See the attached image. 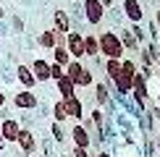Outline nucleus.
I'll use <instances>...</instances> for the list:
<instances>
[{
  "instance_id": "obj_24",
  "label": "nucleus",
  "mask_w": 160,
  "mask_h": 157,
  "mask_svg": "<svg viewBox=\"0 0 160 157\" xmlns=\"http://www.w3.org/2000/svg\"><path fill=\"white\" fill-rule=\"evenodd\" d=\"M66 76V68H63V65H58V63H52L50 65V78H52V81H58V78H63Z\"/></svg>"
},
{
  "instance_id": "obj_4",
  "label": "nucleus",
  "mask_w": 160,
  "mask_h": 157,
  "mask_svg": "<svg viewBox=\"0 0 160 157\" xmlns=\"http://www.w3.org/2000/svg\"><path fill=\"white\" fill-rule=\"evenodd\" d=\"M82 8H84L87 21H89L92 26H100V21L105 18V5L100 3V0H84V3H82Z\"/></svg>"
},
{
  "instance_id": "obj_28",
  "label": "nucleus",
  "mask_w": 160,
  "mask_h": 157,
  "mask_svg": "<svg viewBox=\"0 0 160 157\" xmlns=\"http://www.w3.org/2000/svg\"><path fill=\"white\" fill-rule=\"evenodd\" d=\"M52 136H55V139H58V141H61V139H63V131H61V126H58V123H55V126H52Z\"/></svg>"
},
{
  "instance_id": "obj_33",
  "label": "nucleus",
  "mask_w": 160,
  "mask_h": 157,
  "mask_svg": "<svg viewBox=\"0 0 160 157\" xmlns=\"http://www.w3.org/2000/svg\"><path fill=\"white\" fill-rule=\"evenodd\" d=\"M158 107H160V89H158Z\"/></svg>"
},
{
  "instance_id": "obj_18",
  "label": "nucleus",
  "mask_w": 160,
  "mask_h": 157,
  "mask_svg": "<svg viewBox=\"0 0 160 157\" xmlns=\"http://www.w3.org/2000/svg\"><path fill=\"white\" fill-rule=\"evenodd\" d=\"M84 52H87V58H97L100 55V42H97L95 34H84Z\"/></svg>"
},
{
  "instance_id": "obj_9",
  "label": "nucleus",
  "mask_w": 160,
  "mask_h": 157,
  "mask_svg": "<svg viewBox=\"0 0 160 157\" xmlns=\"http://www.w3.org/2000/svg\"><path fill=\"white\" fill-rule=\"evenodd\" d=\"M71 139H74V147L87 149V147H89V141H92V136H89V131H87L82 123H76V126L71 128Z\"/></svg>"
},
{
  "instance_id": "obj_16",
  "label": "nucleus",
  "mask_w": 160,
  "mask_h": 157,
  "mask_svg": "<svg viewBox=\"0 0 160 157\" xmlns=\"http://www.w3.org/2000/svg\"><path fill=\"white\" fill-rule=\"evenodd\" d=\"M113 84H116V89H118V94H126V92H131L134 89V76L131 74H118L116 78H113Z\"/></svg>"
},
{
  "instance_id": "obj_5",
  "label": "nucleus",
  "mask_w": 160,
  "mask_h": 157,
  "mask_svg": "<svg viewBox=\"0 0 160 157\" xmlns=\"http://www.w3.org/2000/svg\"><path fill=\"white\" fill-rule=\"evenodd\" d=\"M37 105H39V100H37V94L32 89H21V92L13 94V107H18V110H32Z\"/></svg>"
},
{
  "instance_id": "obj_29",
  "label": "nucleus",
  "mask_w": 160,
  "mask_h": 157,
  "mask_svg": "<svg viewBox=\"0 0 160 157\" xmlns=\"http://www.w3.org/2000/svg\"><path fill=\"white\" fill-rule=\"evenodd\" d=\"M92 157H110L108 152H97V155H92Z\"/></svg>"
},
{
  "instance_id": "obj_34",
  "label": "nucleus",
  "mask_w": 160,
  "mask_h": 157,
  "mask_svg": "<svg viewBox=\"0 0 160 157\" xmlns=\"http://www.w3.org/2000/svg\"><path fill=\"white\" fill-rule=\"evenodd\" d=\"M3 141H5V139H3V131H0V144H3Z\"/></svg>"
},
{
  "instance_id": "obj_15",
  "label": "nucleus",
  "mask_w": 160,
  "mask_h": 157,
  "mask_svg": "<svg viewBox=\"0 0 160 157\" xmlns=\"http://www.w3.org/2000/svg\"><path fill=\"white\" fill-rule=\"evenodd\" d=\"M37 45H39V47H45V50H55L58 47V31L55 29L42 31V34L37 37Z\"/></svg>"
},
{
  "instance_id": "obj_20",
  "label": "nucleus",
  "mask_w": 160,
  "mask_h": 157,
  "mask_svg": "<svg viewBox=\"0 0 160 157\" xmlns=\"http://www.w3.org/2000/svg\"><path fill=\"white\" fill-rule=\"evenodd\" d=\"M118 37H121V42H123V50H139V42H137V37H131L126 29H121V34H118Z\"/></svg>"
},
{
  "instance_id": "obj_37",
  "label": "nucleus",
  "mask_w": 160,
  "mask_h": 157,
  "mask_svg": "<svg viewBox=\"0 0 160 157\" xmlns=\"http://www.w3.org/2000/svg\"><path fill=\"white\" fill-rule=\"evenodd\" d=\"M39 157H45V155H39Z\"/></svg>"
},
{
  "instance_id": "obj_13",
  "label": "nucleus",
  "mask_w": 160,
  "mask_h": 157,
  "mask_svg": "<svg viewBox=\"0 0 160 157\" xmlns=\"http://www.w3.org/2000/svg\"><path fill=\"white\" fill-rule=\"evenodd\" d=\"M52 24H55L58 34H68V31H71V18H68L66 11H55V13H52Z\"/></svg>"
},
{
  "instance_id": "obj_32",
  "label": "nucleus",
  "mask_w": 160,
  "mask_h": 157,
  "mask_svg": "<svg viewBox=\"0 0 160 157\" xmlns=\"http://www.w3.org/2000/svg\"><path fill=\"white\" fill-rule=\"evenodd\" d=\"M158 152H160V134H158Z\"/></svg>"
},
{
  "instance_id": "obj_1",
  "label": "nucleus",
  "mask_w": 160,
  "mask_h": 157,
  "mask_svg": "<svg viewBox=\"0 0 160 157\" xmlns=\"http://www.w3.org/2000/svg\"><path fill=\"white\" fill-rule=\"evenodd\" d=\"M97 42H100V52L105 55V60H123L126 50H123V42L116 31H102L97 37Z\"/></svg>"
},
{
  "instance_id": "obj_23",
  "label": "nucleus",
  "mask_w": 160,
  "mask_h": 157,
  "mask_svg": "<svg viewBox=\"0 0 160 157\" xmlns=\"http://www.w3.org/2000/svg\"><path fill=\"white\" fill-rule=\"evenodd\" d=\"M121 71H123V74L137 76V63H134V60H129V58H123V60H121Z\"/></svg>"
},
{
  "instance_id": "obj_14",
  "label": "nucleus",
  "mask_w": 160,
  "mask_h": 157,
  "mask_svg": "<svg viewBox=\"0 0 160 157\" xmlns=\"http://www.w3.org/2000/svg\"><path fill=\"white\" fill-rule=\"evenodd\" d=\"M66 105V113H68V118H76V121H82V115H84V105L79 97H68V100H63Z\"/></svg>"
},
{
  "instance_id": "obj_12",
  "label": "nucleus",
  "mask_w": 160,
  "mask_h": 157,
  "mask_svg": "<svg viewBox=\"0 0 160 157\" xmlns=\"http://www.w3.org/2000/svg\"><path fill=\"white\" fill-rule=\"evenodd\" d=\"M16 78L24 84V89H32V87L37 84L34 74H32V68H29V65H24V63H18V65H16Z\"/></svg>"
},
{
  "instance_id": "obj_22",
  "label": "nucleus",
  "mask_w": 160,
  "mask_h": 157,
  "mask_svg": "<svg viewBox=\"0 0 160 157\" xmlns=\"http://www.w3.org/2000/svg\"><path fill=\"white\" fill-rule=\"evenodd\" d=\"M105 74H108V78H116L121 74V60H105Z\"/></svg>"
},
{
  "instance_id": "obj_21",
  "label": "nucleus",
  "mask_w": 160,
  "mask_h": 157,
  "mask_svg": "<svg viewBox=\"0 0 160 157\" xmlns=\"http://www.w3.org/2000/svg\"><path fill=\"white\" fill-rule=\"evenodd\" d=\"M52 115H55V123L68 121V113H66V105H63V100H58L55 105H52Z\"/></svg>"
},
{
  "instance_id": "obj_36",
  "label": "nucleus",
  "mask_w": 160,
  "mask_h": 157,
  "mask_svg": "<svg viewBox=\"0 0 160 157\" xmlns=\"http://www.w3.org/2000/svg\"><path fill=\"white\" fill-rule=\"evenodd\" d=\"M0 157H3V149H0Z\"/></svg>"
},
{
  "instance_id": "obj_17",
  "label": "nucleus",
  "mask_w": 160,
  "mask_h": 157,
  "mask_svg": "<svg viewBox=\"0 0 160 157\" xmlns=\"http://www.w3.org/2000/svg\"><path fill=\"white\" fill-rule=\"evenodd\" d=\"M131 92H134V100L139 105L147 100V81H144V76H139V74L134 76V89H131Z\"/></svg>"
},
{
  "instance_id": "obj_2",
  "label": "nucleus",
  "mask_w": 160,
  "mask_h": 157,
  "mask_svg": "<svg viewBox=\"0 0 160 157\" xmlns=\"http://www.w3.org/2000/svg\"><path fill=\"white\" fill-rule=\"evenodd\" d=\"M66 76L76 84V87H92V71L82 60H71L66 65Z\"/></svg>"
},
{
  "instance_id": "obj_26",
  "label": "nucleus",
  "mask_w": 160,
  "mask_h": 157,
  "mask_svg": "<svg viewBox=\"0 0 160 157\" xmlns=\"http://www.w3.org/2000/svg\"><path fill=\"white\" fill-rule=\"evenodd\" d=\"M71 157H92V155L87 152V149H82V147H74L71 149Z\"/></svg>"
},
{
  "instance_id": "obj_27",
  "label": "nucleus",
  "mask_w": 160,
  "mask_h": 157,
  "mask_svg": "<svg viewBox=\"0 0 160 157\" xmlns=\"http://www.w3.org/2000/svg\"><path fill=\"white\" fill-rule=\"evenodd\" d=\"M92 121H95L97 126H102V113H100V107H97V110H92Z\"/></svg>"
},
{
  "instance_id": "obj_6",
  "label": "nucleus",
  "mask_w": 160,
  "mask_h": 157,
  "mask_svg": "<svg viewBox=\"0 0 160 157\" xmlns=\"http://www.w3.org/2000/svg\"><path fill=\"white\" fill-rule=\"evenodd\" d=\"M123 13L131 24H142V18H144V8L139 0H123Z\"/></svg>"
},
{
  "instance_id": "obj_35",
  "label": "nucleus",
  "mask_w": 160,
  "mask_h": 157,
  "mask_svg": "<svg viewBox=\"0 0 160 157\" xmlns=\"http://www.w3.org/2000/svg\"><path fill=\"white\" fill-rule=\"evenodd\" d=\"M3 16H5V11H3V8H0V18H3Z\"/></svg>"
},
{
  "instance_id": "obj_11",
  "label": "nucleus",
  "mask_w": 160,
  "mask_h": 157,
  "mask_svg": "<svg viewBox=\"0 0 160 157\" xmlns=\"http://www.w3.org/2000/svg\"><path fill=\"white\" fill-rule=\"evenodd\" d=\"M55 89H58V94H61V100H68V97H76V84L71 81L68 76L58 78V81H55Z\"/></svg>"
},
{
  "instance_id": "obj_8",
  "label": "nucleus",
  "mask_w": 160,
  "mask_h": 157,
  "mask_svg": "<svg viewBox=\"0 0 160 157\" xmlns=\"http://www.w3.org/2000/svg\"><path fill=\"white\" fill-rule=\"evenodd\" d=\"M50 65H52V63L42 60V58H37V60L29 65L32 74H34V78H37V84H39V81H50Z\"/></svg>"
},
{
  "instance_id": "obj_30",
  "label": "nucleus",
  "mask_w": 160,
  "mask_h": 157,
  "mask_svg": "<svg viewBox=\"0 0 160 157\" xmlns=\"http://www.w3.org/2000/svg\"><path fill=\"white\" fill-rule=\"evenodd\" d=\"M3 105H5V94H3V92H0V107H3Z\"/></svg>"
},
{
  "instance_id": "obj_7",
  "label": "nucleus",
  "mask_w": 160,
  "mask_h": 157,
  "mask_svg": "<svg viewBox=\"0 0 160 157\" xmlns=\"http://www.w3.org/2000/svg\"><path fill=\"white\" fill-rule=\"evenodd\" d=\"M16 144L21 147V152H24V155H32V152L37 149V139H34V134H32V131H26V128H21V131H18Z\"/></svg>"
},
{
  "instance_id": "obj_3",
  "label": "nucleus",
  "mask_w": 160,
  "mask_h": 157,
  "mask_svg": "<svg viewBox=\"0 0 160 157\" xmlns=\"http://www.w3.org/2000/svg\"><path fill=\"white\" fill-rule=\"evenodd\" d=\"M66 50H68L71 60L87 58V52H84V34L82 31H68V34H66Z\"/></svg>"
},
{
  "instance_id": "obj_19",
  "label": "nucleus",
  "mask_w": 160,
  "mask_h": 157,
  "mask_svg": "<svg viewBox=\"0 0 160 157\" xmlns=\"http://www.w3.org/2000/svg\"><path fill=\"white\" fill-rule=\"evenodd\" d=\"M52 58H55V63L63 65V68L71 63V55H68V50H66V47H55V50H52Z\"/></svg>"
},
{
  "instance_id": "obj_31",
  "label": "nucleus",
  "mask_w": 160,
  "mask_h": 157,
  "mask_svg": "<svg viewBox=\"0 0 160 157\" xmlns=\"http://www.w3.org/2000/svg\"><path fill=\"white\" fill-rule=\"evenodd\" d=\"M155 24H158V26H160V11H158V16H155Z\"/></svg>"
},
{
  "instance_id": "obj_10",
  "label": "nucleus",
  "mask_w": 160,
  "mask_h": 157,
  "mask_svg": "<svg viewBox=\"0 0 160 157\" xmlns=\"http://www.w3.org/2000/svg\"><path fill=\"white\" fill-rule=\"evenodd\" d=\"M0 131H3V139H5V141H13V144H16V136H18V131H21V126H18L13 118H3Z\"/></svg>"
},
{
  "instance_id": "obj_25",
  "label": "nucleus",
  "mask_w": 160,
  "mask_h": 157,
  "mask_svg": "<svg viewBox=\"0 0 160 157\" xmlns=\"http://www.w3.org/2000/svg\"><path fill=\"white\" fill-rule=\"evenodd\" d=\"M95 97H97V102H100V105L108 102V92H105V87H100V84H97V87H95Z\"/></svg>"
}]
</instances>
